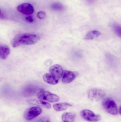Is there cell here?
<instances>
[{
  "label": "cell",
  "mask_w": 121,
  "mask_h": 122,
  "mask_svg": "<svg viewBox=\"0 0 121 122\" xmlns=\"http://www.w3.org/2000/svg\"><path fill=\"white\" fill-rule=\"evenodd\" d=\"M40 39V36L35 34H20L11 40V45L13 48L22 45L29 46L36 43Z\"/></svg>",
  "instance_id": "obj_1"
},
{
  "label": "cell",
  "mask_w": 121,
  "mask_h": 122,
  "mask_svg": "<svg viewBox=\"0 0 121 122\" xmlns=\"http://www.w3.org/2000/svg\"><path fill=\"white\" fill-rule=\"evenodd\" d=\"M102 106L107 112L112 115H116L118 112L117 105L114 100L111 98H106L102 102Z\"/></svg>",
  "instance_id": "obj_2"
},
{
  "label": "cell",
  "mask_w": 121,
  "mask_h": 122,
  "mask_svg": "<svg viewBox=\"0 0 121 122\" xmlns=\"http://www.w3.org/2000/svg\"><path fill=\"white\" fill-rule=\"evenodd\" d=\"M37 96L40 100L49 102H57L60 100L59 97L57 95L43 89L40 90L37 94Z\"/></svg>",
  "instance_id": "obj_3"
},
{
  "label": "cell",
  "mask_w": 121,
  "mask_h": 122,
  "mask_svg": "<svg viewBox=\"0 0 121 122\" xmlns=\"http://www.w3.org/2000/svg\"><path fill=\"white\" fill-rule=\"evenodd\" d=\"M80 114L81 116L84 119L88 122H97L101 119L100 115L96 114L93 112L89 110H83L81 111Z\"/></svg>",
  "instance_id": "obj_4"
},
{
  "label": "cell",
  "mask_w": 121,
  "mask_h": 122,
  "mask_svg": "<svg viewBox=\"0 0 121 122\" xmlns=\"http://www.w3.org/2000/svg\"><path fill=\"white\" fill-rule=\"evenodd\" d=\"M42 109L38 107H33L28 109L24 114V117L26 120L30 121L40 115Z\"/></svg>",
  "instance_id": "obj_5"
},
{
  "label": "cell",
  "mask_w": 121,
  "mask_h": 122,
  "mask_svg": "<svg viewBox=\"0 0 121 122\" xmlns=\"http://www.w3.org/2000/svg\"><path fill=\"white\" fill-rule=\"evenodd\" d=\"M105 93L103 90L98 89H92L88 92V97L91 100L99 101L103 99Z\"/></svg>",
  "instance_id": "obj_6"
},
{
  "label": "cell",
  "mask_w": 121,
  "mask_h": 122,
  "mask_svg": "<svg viewBox=\"0 0 121 122\" xmlns=\"http://www.w3.org/2000/svg\"><path fill=\"white\" fill-rule=\"evenodd\" d=\"M79 75L77 72L65 70L62 77V82L65 84L70 83L74 80Z\"/></svg>",
  "instance_id": "obj_7"
},
{
  "label": "cell",
  "mask_w": 121,
  "mask_h": 122,
  "mask_svg": "<svg viewBox=\"0 0 121 122\" xmlns=\"http://www.w3.org/2000/svg\"><path fill=\"white\" fill-rule=\"evenodd\" d=\"M49 72L56 79L59 80L62 77L64 71L62 66L59 65L55 64L50 67Z\"/></svg>",
  "instance_id": "obj_8"
},
{
  "label": "cell",
  "mask_w": 121,
  "mask_h": 122,
  "mask_svg": "<svg viewBox=\"0 0 121 122\" xmlns=\"http://www.w3.org/2000/svg\"><path fill=\"white\" fill-rule=\"evenodd\" d=\"M17 10L19 12L27 15L32 14L34 11L32 5L28 3H25L19 5L17 7Z\"/></svg>",
  "instance_id": "obj_9"
},
{
  "label": "cell",
  "mask_w": 121,
  "mask_h": 122,
  "mask_svg": "<svg viewBox=\"0 0 121 122\" xmlns=\"http://www.w3.org/2000/svg\"><path fill=\"white\" fill-rule=\"evenodd\" d=\"M28 102L32 104L42 107L46 109H50L51 107V105L49 103L41 100H38L36 99H31L28 100Z\"/></svg>",
  "instance_id": "obj_10"
},
{
  "label": "cell",
  "mask_w": 121,
  "mask_h": 122,
  "mask_svg": "<svg viewBox=\"0 0 121 122\" xmlns=\"http://www.w3.org/2000/svg\"><path fill=\"white\" fill-rule=\"evenodd\" d=\"M43 80L46 83L51 85H55L58 84L59 80L56 79L50 73H46L43 77Z\"/></svg>",
  "instance_id": "obj_11"
},
{
  "label": "cell",
  "mask_w": 121,
  "mask_h": 122,
  "mask_svg": "<svg viewBox=\"0 0 121 122\" xmlns=\"http://www.w3.org/2000/svg\"><path fill=\"white\" fill-rule=\"evenodd\" d=\"M10 52V48L6 45H1L0 46V58L4 60L8 57Z\"/></svg>",
  "instance_id": "obj_12"
},
{
  "label": "cell",
  "mask_w": 121,
  "mask_h": 122,
  "mask_svg": "<svg viewBox=\"0 0 121 122\" xmlns=\"http://www.w3.org/2000/svg\"><path fill=\"white\" fill-rule=\"evenodd\" d=\"M72 106V105L69 103L62 102L54 104L53 105V107L55 111L59 112L66 110L68 107Z\"/></svg>",
  "instance_id": "obj_13"
},
{
  "label": "cell",
  "mask_w": 121,
  "mask_h": 122,
  "mask_svg": "<svg viewBox=\"0 0 121 122\" xmlns=\"http://www.w3.org/2000/svg\"><path fill=\"white\" fill-rule=\"evenodd\" d=\"M76 117V115L73 112H65L62 116L63 122H73Z\"/></svg>",
  "instance_id": "obj_14"
},
{
  "label": "cell",
  "mask_w": 121,
  "mask_h": 122,
  "mask_svg": "<svg viewBox=\"0 0 121 122\" xmlns=\"http://www.w3.org/2000/svg\"><path fill=\"white\" fill-rule=\"evenodd\" d=\"M101 34V32L98 31H92L86 34L85 36V39L86 40H92L97 38Z\"/></svg>",
  "instance_id": "obj_15"
},
{
  "label": "cell",
  "mask_w": 121,
  "mask_h": 122,
  "mask_svg": "<svg viewBox=\"0 0 121 122\" xmlns=\"http://www.w3.org/2000/svg\"><path fill=\"white\" fill-rule=\"evenodd\" d=\"M112 29L116 34L121 38V25L117 23H114L112 25Z\"/></svg>",
  "instance_id": "obj_16"
},
{
  "label": "cell",
  "mask_w": 121,
  "mask_h": 122,
  "mask_svg": "<svg viewBox=\"0 0 121 122\" xmlns=\"http://www.w3.org/2000/svg\"><path fill=\"white\" fill-rule=\"evenodd\" d=\"M36 122H50V120L48 117H42L38 119Z\"/></svg>",
  "instance_id": "obj_17"
},
{
  "label": "cell",
  "mask_w": 121,
  "mask_h": 122,
  "mask_svg": "<svg viewBox=\"0 0 121 122\" xmlns=\"http://www.w3.org/2000/svg\"><path fill=\"white\" fill-rule=\"evenodd\" d=\"M45 13L42 11H40L37 14V16L40 19H43L45 17Z\"/></svg>",
  "instance_id": "obj_18"
},
{
  "label": "cell",
  "mask_w": 121,
  "mask_h": 122,
  "mask_svg": "<svg viewBox=\"0 0 121 122\" xmlns=\"http://www.w3.org/2000/svg\"><path fill=\"white\" fill-rule=\"evenodd\" d=\"M25 19L26 21L27 22H29V23H32L33 21V19L31 16H28L26 17Z\"/></svg>",
  "instance_id": "obj_19"
},
{
  "label": "cell",
  "mask_w": 121,
  "mask_h": 122,
  "mask_svg": "<svg viewBox=\"0 0 121 122\" xmlns=\"http://www.w3.org/2000/svg\"><path fill=\"white\" fill-rule=\"evenodd\" d=\"M86 0L88 3L91 4L95 2L96 0Z\"/></svg>",
  "instance_id": "obj_20"
},
{
  "label": "cell",
  "mask_w": 121,
  "mask_h": 122,
  "mask_svg": "<svg viewBox=\"0 0 121 122\" xmlns=\"http://www.w3.org/2000/svg\"><path fill=\"white\" fill-rule=\"evenodd\" d=\"M119 113L121 115V106L120 107V108H119Z\"/></svg>",
  "instance_id": "obj_21"
}]
</instances>
